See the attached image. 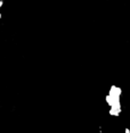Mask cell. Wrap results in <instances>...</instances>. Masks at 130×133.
Here are the masks:
<instances>
[{
	"mask_svg": "<svg viewBox=\"0 0 130 133\" xmlns=\"http://www.w3.org/2000/svg\"><path fill=\"white\" fill-rule=\"evenodd\" d=\"M121 96H122V89L117 85H112L106 95V104L108 105V114L113 117L120 116L122 108H121Z\"/></svg>",
	"mask_w": 130,
	"mask_h": 133,
	"instance_id": "6da1fadb",
	"label": "cell"
},
{
	"mask_svg": "<svg viewBox=\"0 0 130 133\" xmlns=\"http://www.w3.org/2000/svg\"><path fill=\"white\" fill-rule=\"evenodd\" d=\"M123 133H130V129L129 128H126L125 130H123Z\"/></svg>",
	"mask_w": 130,
	"mask_h": 133,
	"instance_id": "7a4b0ae2",
	"label": "cell"
}]
</instances>
